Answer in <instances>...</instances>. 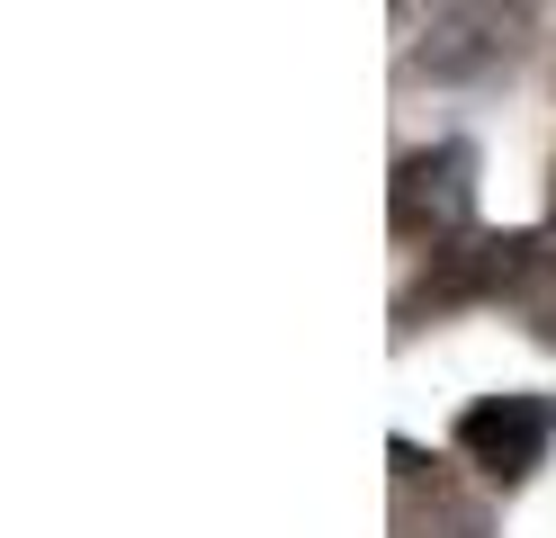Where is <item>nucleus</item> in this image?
<instances>
[{
    "label": "nucleus",
    "instance_id": "obj_6",
    "mask_svg": "<svg viewBox=\"0 0 556 538\" xmlns=\"http://www.w3.org/2000/svg\"><path fill=\"white\" fill-rule=\"evenodd\" d=\"M503 305H511V323H530V341L556 350V242L530 234V251H520V270L503 287Z\"/></svg>",
    "mask_w": 556,
    "mask_h": 538
},
{
    "label": "nucleus",
    "instance_id": "obj_2",
    "mask_svg": "<svg viewBox=\"0 0 556 538\" xmlns=\"http://www.w3.org/2000/svg\"><path fill=\"white\" fill-rule=\"evenodd\" d=\"M530 27H539V0H458L431 36H422V63L431 82H494L530 54Z\"/></svg>",
    "mask_w": 556,
    "mask_h": 538
},
{
    "label": "nucleus",
    "instance_id": "obj_7",
    "mask_svg": "<svg viewBox=\"0 0 556 538\" xmlns=\"http://www.w3.org/2000/svg\"><path fill=\"white\" fill-rule=\"evenodd\" d=\"M547 225H556V171H547Z\"/></svg>",
    "mask_w": 556,
    "mask_h": 538
},
{
    "label": "nucleus",
    "instance_id": "obj_5",
    "mask_svg": "<svg viewBox=\"0 0 556 538\" xmlns=\"http://www.w3.org/2000/svg\"><path fill=\"white\" fill-rule=\"evenodd\" d=\"M395 458V512H404V538L413 529H440V538H494V521H484V502H467L458 493V476L431 458V449H413V440H395L387 449Z\"/></svg>",
    "mask_w": 556,
    "mask_h": 538
},
{
    "label": "nucleus",
    "instance_id": "obj_4",
    "mask_svg": "<svg viewBox=\"0 0 556 538\" xmlns=\"http://www.w3.org/2000/svg\"><path fill=\"white\" fill-rule=\"evenodd\" d=\"M547 440H556V404L547 395H484V404L458 413V458L476 466L484 485H530L547 466Z\"/></svg>",
    "mask_w": 556,
    "mask_h": 538
},
{
    "label": "nucleus",
    "instance_id": "obj_1",
    "mask_svg": "<svg viewBox=\"0 0 556 538\" xmlns=\"http://www.w3.org/2000/svg\"><path fill=\"white\" fill-rule=\"evenodd\" d=\"M476 215V143H422V153H404L395 179H387V225L395 242H448L467 234Z\"/></svg>",
    "mask_w": 556,
    "mask_h": 538
},
{
    "label": "nucleus",
    "instance_id": "obj_8",
    "mask_svg": "<svg viewBox=\"0 0 556 538\" xmlns=\"http://www.w3.org/2000/svg\"><path fill=\"white\" fill-rule=\"evenodd\" d=\"M395 10H413V0H395Z\"/></svg>",
    "mask_w": 556,
    "mask_h": 538
},
{
    "label": "nucleus",
    "instance_id": "obj_3",
    "mask_svg": "<svg viewBox=\"0 0 556 538\" xmlns=\"http://www.w3.org/2000/svg\"><path fill=\"white\" fill-rule=\"evenodd\" d=\"M520 251H530V234H448L431 242V270L404 287V323H422V314H458V305H503V287L520 270Z\"/></svg>",
    "mask_w": 556,
    "mask_h": 538
}]
</instances>
